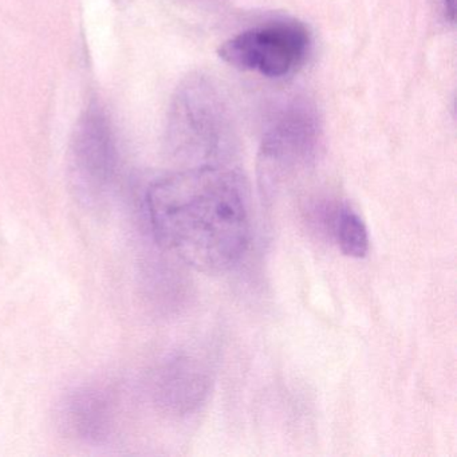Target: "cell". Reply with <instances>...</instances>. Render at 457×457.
<instances>
[{
  "label": "cell",
  "mask_w": 457,
  "mask_h": 457,
  "mask_svg": "<svg viewBox=\"0 0 457 457\" xmlns=\"http://www.w3.org/2000/svg\"><path fill=\"white\" fill-rule=\"evenodd\" d=\"M146 213L154 239L203 274L228 271L251 240L250 194L240 173L199 165L151 184Z\"/></svg>",
  "instance_id": "6da1fadb"
},
{
  "label": "cell",
  "mask_w": 457,
  "mask_h": 457,
  "mask_svg": "<svg viewBox=\"0 0 457 457\" xmlns=\"http://www.w3.org/2000/svg\"><path fill=\"white\" fill-rule=\"evenodd\" d=\"M168 149L173 156L199 165H223L235 145L231 112L219 87L203 76L181 84L170 104Z\"/></svg>",
  "instance_id": "7a4b0ae2"
},
{
  "label": "cell",
  "mask_w": 457,
  "mask_h": 457,
  "mask_svg": "<svg viewBox=\"0 0 457 457\" xmlns=\"http://www.w3.org/2000/svg\"><path fill=\"white\" fill-rule=\"evenodd\" d=\"M320 140V120L309 104L295 100L283 106L270 122L262 140V191H274L294 173L309 167L317 156Z\"/></svg>",
  "instance_id": "3957f363"
},
{
  "label": "cell",
  "mask_w": 457,
  "mask_h": 457,
  "mask_svg": "<svg viewBox=\"0 0 457 457\" xmlns=\"http://www.w3.org/2000/svg\"><path fill=\"white\" fill-rule=\"evenodd\" d=\"M309 46V31L302 23L275 21L232 37L221 45L219 55L239 71L280 79L302 65Z\"/></svg>",
  "instance_id": "277c9868"
},
{
  "label": "cell",
  "mask_w": 457,
  "mask_h": 457,
  "mask_svg": "<svg viewBox=\"0 0 457 457\" xmlns=\"http://www.w3.org/2000/svg\"><path fill=\"white\" fill-rule=\"evenodd\" d=\"M117 162L111 122L100 109H87L71 138V168L77 188L87 197L100 196L111 187Z\"/></svg>",
  "instance_id": "5b68a950"
},
{
  "label": "cell",
  "mask_w": 457,
  "mask_h": 457,
  "mask_svg": "<svg viewBox=\"0 0 457 457\" xmlns=\"http://www.w3.org/2000/svg\"><path fill=\"white\" fill-rule=\"evenodd\" d=\"M210 386L202 363L188 355H178L164 363L154 381L157 403L168 411L186 414L204 400Z\"/></svg>",
  "instance_id": "8992f818"
},
{
  "label": "cell",
  "mask_w": 457,
  "mask_h": 457,
  "mask_svg": "<svg viewBox=\"0 0 457 457\" xmlns=\"http://www.w3.org/2000/svg\"><path fill=\"white\" fill-rule=\"evenodd\" d=\"M62 419L66 429L79 440L100 443L111 435L113 405L100 390H76L63 403Z\"/></svg>",
  "instance_id": "52a82bcc"
},
{
  "label": "cell",
  "mask_w": 457,
  "mask_h": 457,
  "mask_svg": "<svg viewBox=\"0 0 457 457\" xmlns=\"http://www.w3.org/2000/svg\"><path fill=\"white\" fill-rule=\"evenodd\" d=\"M330 220L331 234L339 250L350 258H365L370 242L361 216L347 205H341L336 208Z\"/></svg>",
  "instance_id": "ba28073f"
},
{
  "label": "cell",
  "mask_w": 457,
  "mask_h": 457,
  "mask_svg": "<svg viewBox=\"0 0 457 457\" xmlns=\"http://www.w3.org/2000/svg\"><path fill=\"white\" fill-rule=\"evenodd\" d=\"M443 4L446 17L451 22H453L454 15H456V0H443Z\"/></svg>",
  "instance_id": "9c48e42d"
}]
</instances>
